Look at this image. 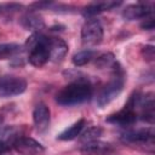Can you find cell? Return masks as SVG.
<instances>
[{"label": "cell", "mask_w": 155, "mask_h": 155, "mask_svg": "<svg viewBox=\"0 0 155 155\" xmlns=\"http://www.w3.org/2000/svg\"><path fill=\"white\" fill-rule=\"evenodd\" d=\"M103 39V27L98 19L91 18L85 22L81 29V41L84 46H96Z\"/></svg>", "instance_id": "52a82bcc"}, {"label": "cell", "mask_w": 155, "mask_h": 155, "mask_svg": "<svg viewBox=\"0 0 155 155\" xmlns=\"http://www.w3.org/2000/svg\"><path fill=\"white\" fill-rule=\"evenodd\" d=\"M121 2L120 1H111V0H108V1H97V2H92L90 5H87L84 11H82V15L85 17H93L103 11H108V10H111L114 7H117Z\"/></svg>", "instance_id": "4fadbf2b"}, {"label": "cell", "mask_w": 155, "mask_h": 155, "mask_svg": "<svg viewBox=\"0 0 155 155\" xmlns=\"http://www.w3.org/2000/svg\"><path fill=\"white\" fill-rule=\"evenodd\" d=\"M1 122H2V117L0 116V124H1Z\"/></svg>", "instance_id": "603a6c76"}, {"label": "cell", "mask_w": 155, "mask_h": 155, "mask_svg": "<svg viewBox=\"0 0 155 155\" xmlns=\"http://www.w3.org/2000/svg\"><path fill=\"white\" fill-rule=\"evenodd\" d=\"M92 97V86L85 79H78L56 94V102L62 107H73L87 102Z\"/></svg>", "instance_id": "6da1fadb"}, {"label": "cell", "mask_w": 155, "mask_h": 155, "mask_svg": "<svg viewBox=\"0 0 155 155\" xmlns=\"http://www.w3.org/2000/svg\"><path fill=\"white\" fill-rule=\"evenodd\" d=\"M140 27L144 30H151V29H154V19L151 17H147L144 19V22L140 24Z\"/></svg>", "instance_id": "44dd1931"}, {"label": "cell", "mask_w": 155, "mask_h": 155, "mask_svg": "<svg viewBox=\"0 0 155 155\" xmlns=\"http://www.w3.org/2000/svg\"><path fill=\"white\" fill-rule=\"evenodd\" d=\"M121 140L130 145L142 148H154V131L153 128H140L136 131H127L121 136Z\"/></svg>", "instance_id": "5b68a950"}, {"label": "cell", "mask_w": 155, "mask_h": 155, "mask_svg": "<svg viewBox=\"0 0 155 155\" xmlns=\"http://www.w3.org/2000/svg\"><path fill=\"white\" fill-rule=\"evenodd\" d=\"M50 109L46 104L39 103L33 111V121L39 132H44L48 128L50 125Z\"/></svg>", "instance_id": "30bf717a"}, {"label": "cell", "mask_w": 155, "mask_h": 155, "mask_svg": "<svg viewBox=\"0 0 155 155\" xmlns=\"http://www.w3.org/2000/svg\"><path fill=\"white\" fill-rule=\"evenodd\" d=\"M22 25L28 29V30H33L34 33H40V30L42 28H45V23L44 19L36 15V13H28L22 18Z\"/></svg>", "instance_id": "9a60e30c"}, {"label": "cell", "mask_w": 155, "mask_h": 155, "mask_svg": "<svg viewBox=\"0 0 155 155\" xmlns=\"http://www.w3.org/2000/svg\"><path fill=\"white\" fill-rule=\"evenodd\" d=\"M142 53H143V56H144V58L147 61H153L154 59V46L148 45V46L143 47Z\"/></svg>", "instance_id": "ffe728a7"}, {"label": "cell", "mask_w": 155, "mask_h": 155, "mask_svg": "<svg viewBox=\"0 0 155 155\" xmlns=\"http://www.w3.org/2000/svg\"><path fill=\"white\" fill-rule=\"evenodd\" d=\"M93 58H94V52L92 50H84V51H80L76 54H74L73 63L76 67H82V65L87 64L88 62H91Z\"/></svg>", "instance_id": "ac0fdd59"}, {"label": "cell", "mask_w": 155, "mask_h": 155, "mask_svg": "<svg viewBox=\"0 0 155 155\" xmlns=\"http://www.w3.org/2000/svg\"><path fill=\"white\" fill-rule=\"evenodd\" d=\"M48 52L50 61L61 62L68 53V45L63 39L48 38Z\"/></svg>", "instance_id": "8fae6325"}, {"label": "cell", "mask_w": 155, "mask_h": 155, "mask_svg": "<svg viewBox=\"0 0 155 155\" xmlns=\"http://www.w3.org/2000/svg\"><path fill=\"white\" fill-rule=\"evenodd\" d=\"M27 88V81L21 76L1 75L0 76V97L8 98L23 93Z\"/></svg>", "instance_id": "8992f818"}, {"label": "cell", "mask_w": 155, "mask_h": 155, "mask_svg": "<svg viewBox=\"0 0 155 155\" xmlns=\"http://www.w3.org/2000/svg\"><path fill=\"white\" fill-rule=\"evenodd\" d=\"M21 51V46L15 42L8 44H0V59H6L13 57Z\"/></svg>", "instance_id": "d6986e66"}, {"label": "cell", "mask_w": 155, "mask_h": 155, "mask_svg": "<svg viewBox=\"0 0 155 155\" xmlns=\"http://www.w3.org/2000/svg\"><path fill=\"white\" fill-rule=\"evenodd\" d=\"M85 125H86V120L85 119L78 120L76 122L70 125L68 128H65L62 133H59L57 139H59V140H73V139H75L76 137L80 136V133L82 132Z\"/></svg>", "instance_id": "5bb4252c"}, {"label": "cell", "mask_w": 155, "mask_h": 155, "mask_svg": "<svg viewBox=\"0 0 155 155\" xmlns=\"http://www.w3.org/2000/svg\"><path fill=\"white\" fill-rule=\"evenodd\" d=\"M10 149H11V145H10L8 143L0 140V155H4V154H6V153H7Z\"/></svg>", "instance_id": "7402d4cb"}, {"label": "cell", "mask_w": 155, "mask_h": 155, "mask_svg": "<svg viewBox=\"0 0 155 155\" xmlns=\"http://www.w3.org/2000/svg\"><path fill=\"white\" fill-rule=\"evenodd\" d=\"M111 151H113L111 144L101 140L85 143L80 148V153L82 155H109Z\"/></svg>", "instance_id": "7c38bea8"}, {"label": "cell", "mask_w": 155, "mask_h": 155, "mask_svg": "<svg viewBox=\"0 0 155 155\" xmlns=\"http://www.w3.org/2000/svg\"><path fill=\"white\" fill-rule=\"evenodd\" d=\"M12 147L17 153L22 155H41L45 151V148L41 143L27 136H19L13 142Z\"/></svg>", "instance_id": "ba28073f"}, {"label": "cell", "mask_w": 155, "mask_h": 155, "mask_svg": "<svg viewBox=\"0 0 155 155\" xmlns=\"http://www.w3.org/2000/svg\"><path fill=\"white\" fill-rule=\"evenodd\" d=\"M25 47L29 50V63L36 68L44 67L50 61L48 52V36L41 33H33L25 42Z\"/></svg>", "instance_id": "3957f363"}, {"label": "cell", "mask_w": 155, "mask_h": 155, "mask_svg": "<svg viewBox=\"0 0 155 155\" xmlns=\"http://www.w3.org/2000/svg\"><path fill=\"white\" fill-rule=\"evenodd\" d=\"M153 12V7L145 2L127 5L122 11V17L127 21H134L140 18H147Z\"/></svg>", "instance_id": "9c48e42d"}, {"label": "cell", "mask_w": 155, "mask_h": 155, "mask_svg": "<svg viewBox=\"0 0 155 155\" xmlns=\"http://www.w3.org/2000/svg\"><path fill=\"white\" fill-rule=\"evenodd\" d=\"M96 67L99 68V69H107V68H110V69H114L119 63L116 62L115 57L113 53L110 52H107V53H103L101 56H98L96 58V62H94Z\"/></svg>", "instance_id": "e0dca14e"}, {"label": "cell", "mask_w": 155, "mask_h": 155, "mask_svg": "<svg viewBox=\"0 0 155 155\" xmlns=\"http://www.w3.org/2000/svg\"><path fill=\"white\" fill-rule=\"evenodd\" d=\"M125 73L121 69V67L117 64L113 69V74L110 80L101 88V91L97 94L96 103L99 108H104L109 103H111L122 91L124 85H125Z\"/></svg>", "instance_id": "7a4b0ae2"}, {"label": "cell", "mask_w": 155, "mask_h": 155, "mask_svg": "<svg viewBox=\"0 0 155 155\" xmlns=\"http://www.w3.org/2000/svg\"><path fill=\"white\" fill-rule=\"evenodd\" d=\"M137 98L138 93H134L130 97L128 102L125 104V107L119 110L117 113H114L107 117V122L117 125L121 127H127L133 125L137 121L138 114H137Z\"/></svg>", "instance_id": "277c9868"}, {"label": "cell", "mask_w": 155, "mask_h": 155, "mask_svg": "<svg viewBox=\"0 0 155 155\" xmlns=\"http://www.w3.org/2000/svg\"><path fill=\"white\" fill-rule=\"evenodd\" d=\"M103 130L99 126H91L87 130H85L84 132L80 133V142L82 144L85 143H90V142H94L98 140L99 137L102 136Z\"/></svg>", "instance_id": "2e32d148"}]
</instances>
